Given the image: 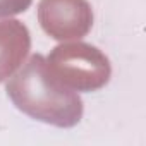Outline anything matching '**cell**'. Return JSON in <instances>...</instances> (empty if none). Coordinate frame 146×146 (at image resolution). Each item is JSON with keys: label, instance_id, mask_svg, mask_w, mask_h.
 Masks as SVG:
<instances>
[{"label": "cell", "instance_id": "obj_1", "mask_svg": "<svg viewBox=\"0 0 146 146\" xmlns=\"http://www.w3.org/2000/svg\"><path fill=\"white\" fill-rule=\"evenodd\" d=\"M7 93L19 108L41 120L58 125H70L79 120L81 100L50 81L46 62L41 55L29 58L24 69L7 84Z\"/></svg>", "mask_w": 146, "mask_h": 146}, {"label": "cell", "instance_id": "obj_2", "mask_svg": "<svg viewBox=\"0 0 146 146\" xmlns=\"http://www.w3.org/2000/svg\"><path fill=\"white\" fill-rule=\"evenodd\" d=\"M48 65L62 83L79 90L100 88L107 83L110 72L107 58L96 48L83 43L55 48Z\"/></svg>", "mask_w": 146, "mask_h": 146}, {"label": "cell", "instance_id": "obj_3", "mask_svg": "<svg viewBox=\"0 0 146 146\" xmlns=\"http://www.w3.org/2000/svg\"><path fill=\"white\" fill-rule=\"evenodd\" d=\"M40 21L53 38H79L91 24V12L84 0H43Z\"/></svg>", "mask_w": 146, "mask_h": 146}, {"label": "cell", "instance_id": "obj_4", "mask_svg": "<svg viewBox=\"0 0 146 146\" xmlns=\"http://www.w3.org/2000/svg\"><path fill=\"white\" fill-rule=\"evenodd\" d=\"M29 50V33L19 21L0 23V81L23 62Z\"/></svg>", "mask_w": 146, "mask_h": 146}, {"label": "cell", "instance_id": "obj_5", "mask_svg": "<svg viewBox=\"0 0 146 146\" xmlns=\"http://www.w3.org/2000/svg\"><path fill=\"white\" fill-rule=\"evenodd\" d=\"M31 4V0H0V17L24 12Z\"/></svg>", "mask_w": 146, "mask_h": 146}]
</instances>
